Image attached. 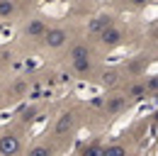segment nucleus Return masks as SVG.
<instances>
[{"mask_svg":"<svg viewBox=\"0 0 158 156\" xmlns=\"http://www.w3.org/2000/svg\"><path fill=\"white\" fill-rule=\"evenodd\" d=\"M98 37V41L107 49V51H112V49H117V46H124L127 41H129V37H127V32L119 27L117 22H112V24H107L102 32H98L95 34Z\"/></svg>","mask_w":158,"mask_h":156,"instance_id":"nucleus-1","label":"nucleus"},{"mask_svg":"<svg viewBox=\"0 0 158 156\" xmlns=\"http://www.w3.org/2000/svg\"><path fill=\"white\" fill-rule=\"evenodd\" d=\"M68 41H71V32L66 27H46L41 34V44L49 51H61L63 46H68Z\"/></svg>","mask_w":158,"mask_h":156,"instance_id":"nucleus-2","label":"nucleus"},{"mask_svg":"<svg viewBox=\"0 0 158 156\" xmlns=\"http://www.w3.org/2000/svg\"><path fill=\"white\" fill-rule=\"evenodd\" d=\"M24 151V136L17 129H5L0 134V154L2 156H15Z\"/></svg>","mask_w":158,"mask_h":156,"instance_id":"nucleus-3","label":"nucleus"},{"mask_svg":"<svg viewBox=\"0 0 158 156\" xmlns=\"http://www.w3.org/2000/svg\"><path fill=\"white\" fill-rule=\"evenodd\" d=\"M76 127H78V115H76L73 110H63V112L56 117V122H54V139L59 141V139L71 136L76 132Z\"/></svg>","mask_w":158,"mask_h":156,"instance_id":"nucleus-4","label":"nucleus"},{"mask_svg":"<svg viewBox=\"0 0 158 156\" xmlns=\"http://www.w3.org/2000/svg\"><path fill=\"white\" fill-rule=\"evenodd\" d=\"M98 80H100V85L107 88V90H119L122 83L127 80V76H124L122 68L112 66V68H102V71H98Z\"/></svg>","mask_w":158,"mask_h":156,"instance_id":"nucleus-5","label":"nucleus"},{"mask_svg":"<svg viewBox=\"0 0 158 156\" xmlns=\"http://www.w3.org/2000/svg\"><path fill=\"white\" fill-rule=\"evenodd\" d=\"M102 110H105V115H119V112H124L127 107H129V100L124 93H110V95L102 98V105H100Z\"/></svg>","mask_w":158,"mask_h":156,"instance_id":"nucleus-6","label":"nucleus"},{"mask_svg":"<svg viewBox=\"0 0 158 156\" xmlns=\"http://www.w3.org/2000/svg\"><path fill=\"white\" fill-rule=\"evenodd\" d=\"M71 63V68H73V73L80 78H93L98 73V63H95V58L93 56H85V58H76V61H68Z\"/></svg>","mask_w":158,"mask_h":156,"instance_id":"nucleus-7","label":"nucleus"},{"mask_svg":"<svg viewBox=\"0 0 158 156\" xmlns=\"http://www.w3.org/2000/svg\"><path fill=\"white\" fill-rule=\"evenodd\" d=\"M49 27V22L44 17H34V20H27L24 24H22V34L29 39H41V34H44V29Z\"/></svg>","mask_w":158,"mask_h":156,"instance_id":"nucleus-8","label":"nucleus"},{"mask_svg":"<svg viewBox=\"0 0 158 156\" xmlns=\"http://www.w3.org/2000/svg\"><path fill=\"white\" fill-rule=\"evenodd\" d=\"M85 56H93V51H90V46H88L85 41H76V44H71V49H68V54H66V58H68V61L85 58Z\"/></svg>","mask_w":158,"mask_h":156,"instance_id":"nucleus-9","label":"nucleus"},{"mask_svg":"<svg viewBox=\"0 0 158 156\" xmlns=\"http://www.w3.org/2000/svg\"><path fill=\"white\" fill-rule=\"evenodd\" d=\"M114 22V17L112 15H98L95 20H90V24H88V32L90 34H98V32H102L107 24H112Z\"/></svg>","mask_w":158,"mask_h":156,"instance_id":"nucleus-10","label":"nucleus"},{"mask_svg":"<svg viewBox=\"0 0 158 156\" xmlns=\"http://www.w3.org/2000/svg\"><path fill=\"white\" fill-rule=\"evenodd\" d=\"M17 15V0H0V20H12Z\"/></svg>","mask_w":158,"mask_h":156,"instance_id":"nucleus-11","label":"nucleus"},{"mask_svg":"<svg viewBox=\"0 0 158 156\" xmlns=\"http://www.w3.org/2000/svg\"><path fill=\"white\" fill-rule=\"evenodd\" d=\"M54 151H56V146H54V144H49V141L32 144V146L27 149V154H32V156H49V154H54Z\"/></svg>","mask_w":158,"mask_h":156,"instance_id":"nucleus-12","label":"nucleus"},{"mask_svg":"<svg viewBox=\"0 0 158 156\" xmlns=\"http://www.w3.org/2000/svg\"><path fill=\"white\" fill-rule=\"evenodd\" d=\"M141 83H143V88H146V95H148V98L156 95V88H158L156 76H146V73H141Z\"/></svg>","mask_w":158,"mask_h":156,"instance_id":"nucleus-13","label":"nucleus"},{"mask_svg":"<svg viewBox=\"0 0 158 156\" xmlns=\"http://www.w3.org/2000/svg\"><path fill=\"white\" fill-rule=\"evenodd\" d=\"M37 112H39V107H34V105H32V107H27V110L20 115V122H22V124H32V122L37 119Z\"/></svg>","mask_w":158,"mask_h":156,"instance_id":"nucleus-14","label":"nucleus"},{"mask_svg":"<svg viewBox=\"0 0 158 156\" xmlns=\"http://www.w3.org/2000/svg\"><path fill=\"white\" fill-rule=\"evenodd\" d=\"M153 0H124V5L127 7H131V10H143L146 5H151Z\"/></svg>","mask_w":158,"mask_h":156,"instance_id":"nucleus-15","label":"nucleus"},{"mask_svg":"<svg viewBox=\"0 0 158 156\" xmlns=\"http://www.w3.org/2000/svg\"><path fill=\"white\" fill-rule=\"evenodd\" d=\"M0 107H2V98H0Z\"/></svg>","mask_w":158,"mask_h":156,"instance_id":"nucleus-16","label":"nucleus"}]
</instances>
